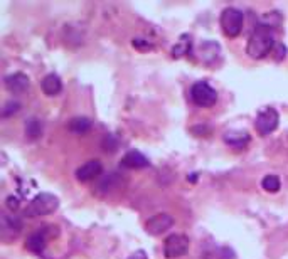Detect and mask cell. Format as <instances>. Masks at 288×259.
<instances>
[{
  "label": "cell",
  "mask_w": 288,
  "mask_h": 259,
  "mask_svg": "<svg viewBox=\"0 0 288 259\" xmlns=\"http://www.w3.org/2000/svg\"><path fill=\"white\" fill-rule=\"evenodd\" d=\"M277 40H275V29L268 26H263L258 22L254 27L253 34L248 39V46H246V54L251 59H265L266 56L273 52Z\"/></svg>",
  "instance_id": "cell-1"
},
{
  "label": "cell",
  "mask_w": 288,
  "mask_h": 259,
  "mask_svg": "<svg viewBox=\"0 0 288 259\" xmlns=\"http://www.w3.org/2000/svg\"><path fill=\"white\" fill-rule=\"evenodd\" d=\"M57 207H59V199L52 194L42 192V194H38L27 204V207L24 209V216L29 217V219H34V217L47 216V214L56 212Z\"/></svg>",
  "instance_id": "cell-2"
},
{
  "label": "cell",
  "mask_w": 288,
  "mask_h": 259,
  "mask_svg": "<svg viewBox=\"0 0 288 259\" xmlns=\"http://www.w3.org/2000/svg\"><path fill=\"white\" fill-rule=\"evenodd\" d=\"M221 29H223L226 37H238L243 31V24H245V14L236 9V7H226L221 14Z\"/></svg>",
  "instance_id": "cell-3"
},
{
  "label": "cell",
  "mask_w": 288,
  "mask_h": 259,
  "mask_svg": "<svg viewBox=\"0 0 288 259\" xmlns=\"http://www.w3.org/2000/svg\"><path fill=\"white\" fill-rule=\"evenodd\" d=\"M191 100L194 105L201 106V108H211L217 101V93L209 83L197 81L191 88Z\"/></svg>",
  "instance_id": "cell-4"
},
{
  "label": "cell",
  "mask_w": 288,
  "mask_h": 259,
  "mask_svg": "<svg viewBox=\"0 0 288 259\" xmlns=\"http://www.w3.org/2000/svg\"><path fill=\"white\" fill-rule=\"evenodd\" d=\"M278 123H280L278 111L275 108H271V106H266V108H263L260 113L256 114L254 128H256V131L261 137H266V135L273 133V131L278 128Z\"/></svg>",
  "instance_id": "cell-5"
},
{
  "label": "cell",
  "mask_w": 288,
  "mask_h": 259,
  "mask_svg": "<svg viewBox=\"0 0 288 259\" xmlns=\"http://www.w3.org/2000/svg\"><path fill=\"white\" fill-rule=\"evenodd\" d=\"M191 241L184 234H172L164 241V256L165 259H175L182 258L184 254H187Z\"/></svg>",
  "instance_id": "cell-6"
},
{
  "label": "cell",
  "mask_w": 288,
  "mask_h": 259,
  "mask_svg": "<svg viewBox=\"0 0 288 259\" xmlns=\"http://www.w3.org/2000/svg\"><path fill=\"white\" fill-rule=\"evenodd\" d=\"M174 225V217L170 214H155L145 222V232L150 236H160Z\"/></svg>",
  "instance_id": "cell-7"
},
{
  "label": "cell",
  "mask_w": 288,
  "mask_h": 259,
  "mask_svg": "<svg viewBox=\"0 0 288 259\" xmlns=\"http://www.w3.org/2000/svg\"><path fill=\"white\" fill-rule=\"evenodd\" d=\"M103 172V165L100 160H88V162H84L81 167H78L76 170V179L80 180V182H91V180H96L98 177L101 175Z\"/></svg>",
  "instance_id": "cell-8"
},
{
  "label": "cell",
  "mask_w": 288,
  "mask_h": 259,
  "mask_svg": "<svg viewBox=\"0 0 288 259\" xmlns=\"http://www.w3.org/2000/svg\"><path fill=\"white\" fill-rule=\"evenodd\" d=\"M5 89L12 94H24L31 86V81L24 73H14L5 76Z\"/></svg>",
  "instance_id": "cell-9"
},
{
  "label": "cell",
  "mask_w": 288,
  "mask_h": 259,
  "mask_svg": "<svg viewBox=\"0 0 288 259\" xmlns=\"http://www.w3.org/2000/svg\"><path fill=\"white\" fill-rule=\"evenodd\" d=\"M197 54H199L201 61L206 66H214L221 57V46L217 42H214V40H206V42L199 46Z\"/></svg>",
  "instance_id": "cell-10"
},
{
  "label": "cell",
  "mask_w": 288,
  "mask_h": 259,
  "mask_svg": "<svg viewBox=\"0 0 288 259\" xmlns=\"http://www.w3.org/2000/svg\"><path fill=\"white\" fill-rule=\"evenodd\" d=\"M122 165L125 168H131V170H138V168H145L150 165L149 158L143 153H140L137 150H130L123 155L122 158Z\"/></svg>",
  "instance_id": "cell-11"
},
{
  "label": "cell",
  "mask_w": 288,
  "mask_h": 259,
  "mask_svg": "<svg viewBox=\"0 0 288 259\" xmlns=\"http://www.w3.org/2000/svg\"><path fill=\"white\" fill-rule=\"evenodd\" d=\"M0 229H2L3 239H7V234H10V237H17L20 229H22V221L17 216H2Z\"/></svg>",
  "instance_id": "cell-12"
},
{
  "label": "cell",
  "mask_w": 288,
  "mask_h": 259,
  "mask_svg": "<svg viewBox=\"0 0 288 259\" xmlns=\"http://www.w3.org/2000/svg\"><path fill=\"white\" fill-rule=\"evenodd\" d=\"M223 140L226 145L233 148H245L249 143V135L243 130H229L223 135Z\"/></svg>",
  "instance_id": "cell-13"
},
{
  "label": "cell",
  "mask_w": 288,
  "mask_h": 259,
  "mask_svg": "<svg viewBox=\"0 0 288 259\" xmlns=\"http://www.w3.org/2000/svg\"><path fill=\"white\" fill-rule=\"evenodd\" d=\"M41 88H42L46 96H57V94L61 93V89H63V81H61V77L57 76V74L51 73V74H47V76H44L42 83H41Z\"/></svg>",
  "instance_id": "cell-14"
},
{
  "label": "cell",
  "mask_w": 288,
  "mask_h": 259,
  "mask_svg": "<svg viewBox=\"0 0 288 259\" xmlns=\"http://www.w3.org/2000/svg\"><path fill=\"white\" fill-rule=\"evenodd\" d=\"M46 244H47V237H46V232L44 231L31 234V236L27 237V241H26V248L31 251V253H36V254L44 253Z\"/></svg>",
  "instance_id": "cell-15"
},
{
  "label": "cell",
  "mask_w": 288,
  "mask_h": 259,
  "mask_svg": "<svg viewBox=\"0 0 288 259\" xmlns=\"http://www.w3.org/2000/svg\"><path fill=\"white\" fill-rule=\"evenodd\" d=\"M24 131H26V138L29 142H34L42 135V123L38 118H29L26 121V126H24Z\"/></svg>",
  "instance_id": "cell-16"
},
{
  "label": "cell",
  "mask_w": 288,
  "mask_h": 259,
  "mask_svg": "<svg viewBox=\"0 0 288 259\" xmlns=\"http://www.w3.org/2000/svg\"><path fill=\"white\" fill-rule=\"evenodd\" d=\"M68 130L75 135H86L89 130H91V121L84 116H78V118H73L68 125Z\"/></svg>",
  "instance_id": "cell-17"
},
{
  "label": "cell",
  "mask_w": 288,
  "mask_h": 259,
  "mask_svg": "<svg viewBox=\"0 0 288 259\" xmlns=\"http://www.w3.org/2000/svg\"><path fill=\"white\" fill-rule=\"evenodd\" d=\"M118 184H120V177H118V174H113V172H112V174H108L100 184H98L96 192H101V194H108V192H112V190H115V188H118Z\"/></svg>",
  "instance_id": "cell-18"
},
{
  "label": "cell",
  "mask_w": 288,
  "mask_h": 259,
  "mask_svg": "<svg viewBox=\"0 0 288 259\" xmlns=\"http://www.w3.org/2000/svg\"><path fill=\"white\" fill-rule=\"evenodd\" d=\"M191 44H192V42H191V36H187V34L180 36L179 42H177L175 46L172 47V51H170L172 57L179 59V57H182V56L189 54V51H191Z\"/></svg>",
  "instance_id": "cell-19"
},
{
  "label": "cell",
  "mask_w": 288,
  "mask_h": 259,
  "mask_svg": "<svg viewBox=\"0 0 288 259\" xmlns=\"http://www.w3.org/2000/svg\"><path fill=\"white\" fill-rule=\"evenodd\" d=\"M261 187L265 188L266 192H270V194H277L280 190V187H282V182H280V179L277 175L270 174L261 180Z\"/></svg>",
  "instance_id": "cell-20"
},
{
  "label": "cell",
  "mask_w": 288,
  "mask_h": 259,
  "mask_svg": "<svg viewBox=\"0 0 288 259\" xmlns=\"http://www.w3.org/2000/svg\"><path fill=\"white\" fill-rule=\"evenodd\" d=\"M19 110H20V103L19 101H14V100L7 101L5 106L2 108V118H9V116H12V114L17 113Z\"/></svg>",
  "instance_id": "cell-21"
},
{
  "label": "cell",
  "mask_w": 288,
  "mask_h": 259,
  "mask_svg": "<svg viewBox=\"0 0 288 259\" xmlns=\"http://www.w3.org/2000/svg\"><path fill=\"white\" fill-rule=\"evenodd\" d=\"M118 148V142L115 140L112 135H106L105 140H103V150L105 151H110V153H113V151H117Z\"/></svg>",
  "instance_id": "cell-22"
},
{
  "label": "cell",
  "mask_w": 288,
  "mask_h": 259,
  "mask_svg": "<svg viewBox=\"0 0 288 259\" xmlns=\"http://www.w3.org/2000/svg\"><path fill=\"white\" fill-rule=\"evenodd\" d=\"M287 52H288V49H287L285 44L277 42V46H275V49H273V52H271V54H275V59H277V61H282V59H285V57H287Z\"/></svg>",
  "instance_id": "cell-23"
},
{
  "label": "cell",
  "mask_w": 288,
  "mask_h": 259,
  "mask_svg": "<svg viewBox=\"0 0 288 259\" xmlns=\"http://www.w3.org/2000/svg\"><path fill=\"white\" fill-rule=\"evenodd\" d=\"M131 44H133V47L140 49V51H145V49H152V44L149 42V40H145V39H133V40H131Z\"/></svg>",
  "instance_id": "cell-24"
},
{
  "label": "cell",
  "mask_w": 288,
  "mask_h": 259,
  "mask_svg": "<svg viewBox=\"0 0 288 259\" xmlns=\"http://www.w3.org/2000/svg\"><path fill=\"white\" fill-rule=\"evenodd\" d=\"M19 205H20L19 197H15V195H9V197H7V207H9L10 211H17Z\"/></svg>",
  "instance_id": "cell-25"
},
{
  "label": "cell",
  "mask_w": 288,
  "mask_h": 259,
  "mask_svg": "<svg viewBox=\"0 0 288 259\" xmlns=\"http://www.w3.org/2000/svg\"><path fill=\"white\" fill-rule=\"evenodd\" d=\"M128 259H149V256H147V253H145V251L138 249V251H135V253L131 254V256H130Z\"/></svg>",
  "instance_id": "cell-26"
}]
</instances>
